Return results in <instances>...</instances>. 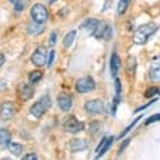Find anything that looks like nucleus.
I'll use <instances>...</instances> for the list:
<instances>
[{"mask_svg":"<svg viewBox=\"0 0 160 160\" xmlns=\"http://www.w3.org/2000/svg\"><path fill=\"white\" fill-rule=\"evenodd\" d=\"M158 30V25L155 22H148V24H144L141 26H139L136 29V31L134 32V36H132V40L136 45H142L145 44L149 38Z\"/></svg>","mask_w":160,"mask_h":160,"instance_id":"obj_1","label":"nucleus"},{"mask_svg":"<svg viewBox=\"0 0 160 160\" xmlns=\"http://www.w3.org/2000/svg\"><path fill=\"white\" fill-rule=\"evenodd\" d=\"M50 106H51V99H50V96H49V95H42L38 101H35V102L31 105V108H30V114H31L34 118L39 119V118H41V116L49 110Z\"/></svg>","mask_w":160,"mask_h":160,"instance_id":"obj_2","label":"nucleus"},{"mask_svg":"<svg viewBox=\"0 0 160 160\" xmlns=\"http://www.w3.org/2000/svg\"><path fill=\"white\" fill-rule=\"evenodd\" d=\"M30 16H31L32 21L39 22V24H44V22L48 20V18H49L48 10H46V8H45L42 4H35V5L31 8Z\"/></svg>","mask_w":160,"mask_h":160,"instance_id":"obj_3","label":"nucleus"},{"mask_svg":"<svg viewBox=\"0 0 160 160\" xmlns=\"http://www.w3.org/2000/svg\"><path fill=\"white\" fill-rule=\"evenodd\" d=\"M96 88V84L94 81V79L91 76H85V78H81L76 81L75 84V90L80 94H86V92H90L92 91L94 89Z\"/></svg>","mask_w":160,"mask_h":160,"instance_id":"obj_4","label":"nucleus"},{"mask_svg":"<svg viewBox=\"0 0 160 160\" xmlns=\"http://www.w3.org/2000/svg\"><path fill=\"white\" fill-rule=\"evenodd\" d=\"M104 101L101 99H92V100H88L84 105V109L86 112L92 114V115H99L104 112Z\"/></svg>","mask_w":160,"mask_h":160,"instance_id":"obj_5","label":"nucleus"},{"mask_svg":"<svg viewBox=\"0 0 160 160\" xmlns=\"http://www.w3.org/2000/svg\"><path fill=\"white\" fill-rule=\"evenodd\" d=\"M84 129V122L78 120L74 116H70L69 119H66V121L64 122V130L66 132H70V134H76V132H80L82 131Z\"/></svg>","mask_w":160,"mask_h":160,"instance_id":"obj_6","label":"nucleus"},{"mask_svg":"<svg viewBox=\"0 0 160 160\" xmlns=\"http://www.w3.org/2000/svg\"><path fill=\"white\" fill-rule=\"evenodd\" d=\"M31 62L35 66H44L46 64V49H45V46L40 45L35 49V51L31 55Z\"/></svg>","mask_w":160,"mask_h":160,"instance_id":"obj_7","label":"nucleus"},{"mask_svg":"<svg viewBox=\"0 0 160 160\" xmlns=\"http://www.w3.org/2000/svg\"><path fill=\"white\" fill-rule=\"evenodd\" d=\"M114 142V138L112 136H105L102 138V140L100 141V144L98 145L95 152H96V156H95V160H99L101 156H104L106 154V151L110 149V146L112 145Z\"/></svg>","mask_w":160,"mask_h":160,"instance_id":"obj_8","label":"nucleus"},{"mask_svg":"<svg viewBox=\"0 0 160 160\" xmlns=\"http://www.w3.org/2000/svg\"><path fill=\"white\" fill-rule=\"evenodd\" d=\"M15 114V105L12 104V101H4L0 106V118L1 120L6 121L10 120Z\"/></svg>","mask_w":160,"mask_h":160,"instance_id":"obj_9","label":"nucleus"},{"mask_svg":"<svg viewBox=\"0 0 160 160\" xmlns=\"http://www.w3.org/2000/svg\"><path fill=\"white\" fill-rule=\"evenodd\" d=\"M149 76L152 81L160 82V59H154L150 64Z\"/></svg>","mask_w":160,"mask_h":160,"instance_id":"obj_10","label":"nucleus"},{"mask_svg":"<svg viewBox=\"0 0 160 160\" xmlns=\"http://www.w3.org/2000/svg\"><path fill=\"white\" fill-rule=\"evenodd\" d=\"M58 105L62 111H69L72 106V99L68 94H60L58 96Z\"/></svg>","mask_w":160,"mask_h":160,"instance_id":"obj_11","label":"nucleus"},{"mask_svg":"<svg viewBox=\"0 0 160 160\" xmlns=\"http://www.w3.org/2000/svg\"><path fill=\"white\" fill-rule=\"evenodd\" d=\"M69 148H70L71 152L84 151L85 149H88V141L84 139H72L69 142Z\"/></svg>","mask_w":160,"mask_h":160,"instance_id":"obj_12","label":"nucleus"},{"mask_svg":"<svg viewBox=\"0 0 160 160\" xmlns=\"http://www.w3.org/2000/svg\"><path fill=\"white\" fill-rule=\"evenodd\" d=\"M19 96L24 101H28L29 99H31L34 96V89L31 88V85H29V84H21L19 86Z\"/></svg>","mask_w":160,"mask_h":160,"instance_id":"obj_13","label":"nucleus"},{"mask_svg":"<svg viewBox=\"0 0 160 160\" xmlns=\"http://www.w3.org/2000/svg\"><path fill=\"white\" fill-rule=\"evenodd\" d=\"M120 65H121V61H120V58L116 52H114L110 58V74L112 78H116L118 75V71L120 69Z\"/></svg>","mask_w":160,"mask_h":160,"instance_id":"obj_14","label":"nucleus"},{"mask_svg":"<svg viewBox=\"0 0 160 160\" xmlns=\"http://www.w3.org/2000/svg\"><path fill=\"white\" fill-rule=\"evenodd\" d=\"M44 29H45V28H44L42 24H39V22H35V21L29 22L28 26H26L28 34H29V35H32V36L42 34V32H44Z\"/></svg>","mask_w":160,"mask_h":160,"instance_id":"obj_15","label":"nucleus"},{"mask_svg":"<svg viewBox=\"0 0 160 160\" xmlns=\"http://www.w3.org/2000/svg\"><path fill=\"white\" fill-rule=\"evenodd\" d=\"M98 22H99V20H98V19H94V18H91V19H86V20L81 24V26H80V28H81L82 30H86V32H88V34L92 35V32H94V30H95V28H96Z\"/></svg>","mask_w":160,"mask_h":160,"instance_id":"obj_16","label":"nucleus"},{"mask_svg":"<svg viewBox=\"0 0 160 160\" xmlns=\"http://www.w3.org/2000/svg\"><path fill=\"white\" fill-rule=\"evenodd\" d=\"M11 140V135L6 129H0V148H5Z\"/></svg>","mask_w":160,"mask_h":160,"instance_id":"obj_17","label":"nucleus"},{"mask_svg":"<svg viewBox=\"0 0 160 160\" xmlns=\"http://www.w3.org/2000/svg\"><path fill=\"white\" fill-rule=\"evenodd\" d=\"M105 28H106V24L102 22V21H99L98 25H96V28H95V30H94V32H92V35L96 39H102L104 32H105Z\"/></svg>","mask_w":160,"mask_h":160,"instance_id":"obj_18","label":"nucleus"},{"mask_svg":"<svg viewBox=\"0 0 160 160\" xmlns=\"http://www.w3.org/2000/svg\"><path fill=\"white\" fill-rule=\"evenodd\" d=\"M6 148L9 149V151L12 154V155H15V156H19L20 154H21V151H22V146L20 145V144H18V142H9L8 145H6Z\"/></svg>","mask_w":160,"mask_h":160,"instance_id":"obj_19","label":"nucleus"},{"mask_svg":"<svg viewBox=\"0 0 160 160\" xmlns=\"http://www.w3.org/2000/svg\"><path fill=\"white\" fill-rule=\"evenodd\" d=\"M75 36H76V31H75V30L69 31V32L65 35L64 40H62L64 46H65V48H70V46H71V44H72V42H74V40H75Z\"/></svg>","mask_w":160,"mask_h":160,"instance_id":"obj_20","label":"nucleus"},{"mask_svg":"<svg viewBox=\"0 0 160 160\" xmlns=\"http://www.w3.org/2000/svg\"><path fill=\"white\" fill-rule=\"evenodd\" d=\"M130 1L131 0H119V4H118V15H122V14H125V11H126V9L129 8V5H130Z\"/></svg>","mask_w":160,"mask_h":160,"instance_id":"obj_21","label":"nucleus"},{"mask_svg":"<svg viewBox=\"0 0 160 160\" xmlns=\"http://www.w3.org/2000/svg\"><path fill=\"white\" fill-rule=\"evenodd\" d=\"M41 78H42V71H40V70H34L29 74V81L32 82V84L38 82Z\"/></svg>","mask_w":160,"mask_h":160,"instance_id":"obj_22","label":"nucleus"},{"mask_svg":"<svg viewBox=\"0 0 160 160\" xmlns=\"http://www.w3.org/2000/svg\"><path fill=\"white\" fill-rule=\"evenodd\" d=\"M141 118H142V115H141V116H138V118H136V119H135V120H134V121H132V122H131L130 125H128V126H126V128L124 129V131H122V132L120 134V136H119V138L121 139V138H124L125 135H128V134L130 132V130H131V129H132V128H134V126H135V125L138 124V121H139V120H140Z\"/></svg>","mask_w":160,"mask_h":160,"instance_id":"obj_23","label":"nucleus"},{"mask_svg":"<svg viewBox=\"0 0 160 160\" xmlns=\"http://www.w3.org/2000/svg\"><path fill=\"white\" fill-rule=\"evenodd\" d=\"M126 64H128V72H129V74H134V71H135V66H136L135 58H134V56H129Z\"/></svg>","mask_w":160,"mask_h":160,"instance_id":"obj_24","label":"nucleus"},{"mask_svg":"<svg viewBox=\"0 0 160 160\" xmlns=\"http://www.w3.org/2000/svg\"><path fill=\"white\" fill-rule=\"evenodd\" d=\"M156 94H160V89H158L156 86H152V88H149V89L146 90V92H145V98L150 99V98H152V96L156 95Z\"/></svg>","mask_w":160,"mask_h":160,"instance_id":"obj_25","label":"nucleus"},{"mask_svg":"<svg viewBox=\"0 0 160 160\" xmlns=\"http://www.w3.org/2000/svg\"><path fill=\"white\" fill-rule=\"evenodd\" d=\"M25 8V1L24 0H14V9L16 12L22 11Z\"/></svg>","mask_w":160,"mask_h":160,"instance_id":"obj_26","label":"nucleus"},{"mask_svg":"<svg viewBox=\"0 0 160 160\" xmlns=\"http://www.w3.org/2000/svg\"><path fill=\"white\" fill-rule=\"evenodd\" d=\"M158 121H160V114H154V115L149 116L145 120V125H150V124H154V122H158Z\"/></svg>","mask_w":160,"mask_h":160,"instance_id":"obj_27","label":"nucleus"},{"mask_svg":"<svg viewBox=\"0 0 160 160\" xmlns=\"http://www.w3.org/2000/svg\"><path fill=\"white\" fill-rule=\"evenodd\" d=\"M111 36H112V28H111V25L106 24V28H105V32H104V36H102V39H105V40H109Z\"/></svg>","mask_w":160,"mask_h":160,"instance_id":"obj_28","label":"nucleus"},{"mask_svg":"<svg viewBox=\"0 0 160 160\" xmlns=\"http://www.w3.org/2000/svg\"><path fill=\"white\" fill-rule=\"evenodd\" d=\"M54 59H55V51L51 50V51L49 52L48 59H46V65H48V68H51V65H52V62H54Z\"/></svg>","mask_w":160,"mask_h":160,"instance_id":"obj_29","label":"nucleus"},{"mask_svg":"<svg viewBox=\"0 0 160 160\" xmlns=\"http://www.w3.org/2000/svg\"><path fill=\"white\" fill-rule=\"evenodd\" d=\"M55 44H56V32L52 31V32L50 34V36H49V45H50V46H54Z\"/></svg>","mask_w":160,"mask_h":160,"instance_id":"obj_30","label":"nucleus"},{"mask_svg":"<svg viewBox=\"0 0 160 160\" xmlns=\"http://www.w3.org/2000/svg\"><path fill=\"white\" fill-rule=\"evenodd\" d=\"M156 101H158V99H156V98H155V99H151V101H149V102H148L146 105H144V106H141V108H138V109L135 110V112H139V111H142L144 109H146V108H149L150 105H152V104H154V102H156Z\"/></svg>","mask_w":160,"mask_h":160,"instance_id":"obj_31","label":"nucleus"},{"mask_svg":"<svg viewBox=\"0 0 160 160\" xmlns=\"http://www.w3.org/2000/svg\"><path fill=\"white\" fill-rule=\"evenodd\" d=\"M115 91H116V95H120L121 92V81L118 78H115Z\"/></svg>","mask_w":160,"mask_h":160,"instance_id":"obj_32","label":"nucleus"},{"mask_svg":"<svg viewBox=\"0 0 160 160\" xmlns=\"http://www.w3.org/2000/svg\"><path fill=\"white\" fill-rule=\"evenodd\" d=\"M129 141H130L129 139H125V140H124V142H122V145H120V148H119V152H118L119 155H120V154H121V152L124 151V149H125V148L128 146V144H129Z\"/></svg>","mask_w":160,"mask_h":160,"instance_id":"obj_33","label":"nucleus"},{"mask_svg":"<svg viewBox=\"0 0 160 160\" xmlns=\"http://www.w3.org/2000/svg\"><path fill=\"white\" fill-rule=\"evenodd\" d=\"M22 160H38V156L35 154H26L22 158Z\"/></svg>","mask_w":160,"mask_h":160,"instance_id":"obj_34","label":"nucleus"},{"mask_svg":"<svg viewBox=\"0 0 160 160\" xmlns=\"http://www.w3.org/2000/svg\"><path fill=\"white\" fill-rule=\"evenodd\" d=\"M4 62H5V56H4V54L0 52V68L4 65Z\"/></svg>","mask_w":160,"mask_h":160,"instance_id":"obj_35","label":"nucleus"},{"mask_svg":"<svg viewBox=\"0 0 160 160\" xmlns=\"http://www.w3.org/2000/svg\"><path fill=\"white\" fill-rule=\"evenodd\" d=\"M55 1H56V0H49V2H50V4H54Z\"/></svg>","mask_w":160,"mask_h":160,"instance_id":"obj_36","label":"nucleus"},{"mask_svg":"<svg viewBox=\"0 0 160 160\" xmlns=\"http://www.w3.org/2000/svg\"><path fill=\"white\" fill-rule=\"evenodd\" d=\"M10 1H12V2H14V0H10Z\"/></svg>","mask_w":160,"mask_h":160,"instance_id":"obj_37","label":"nucleus"}]
</instances>
